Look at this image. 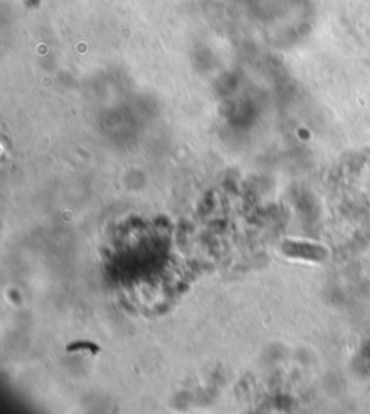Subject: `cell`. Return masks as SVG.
I'll use <instances>...</instances> for the list:
<instances>
[{"mask_svg": "<svg viewBox=\"0 0 370 414\" xmlns=\"http://www.w3.org/2000/svg\"><path fill=\"white\" fill-rule=\"evenodd\" d=\"M282 251L287 257L308 259V261H321L325 258V251L318 245L311 244H299V242H285Z\"/></svg>", "mask_w": 370, "mask_h": 414, "instance_id": "cell-1", "label": "cell"}, {"mask_svg": "<svg viewBox=\"0 0 370 414\" xmlns=\"http://www.w3.org/2000/svg\"><path fill=\"white\" fill-rule=\"evenodd\" d=\"M67 351L69 352H84V351H87L88 354H97L100 349H98V347H96V345H93V343H90V342H76V343H73V345H69V347H67Z\"/></svg>", "mask_w": 370, "mask_h": 414, "instance_id": "cell-2", "label": "cell"}]
</instances>
